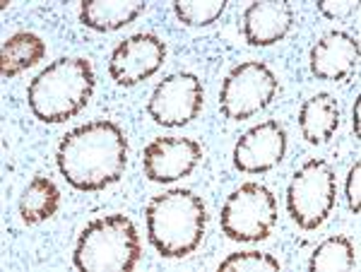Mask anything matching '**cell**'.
<instances>
[{"mask_svg":"<svg viewBox=\"0 0 361 272\" xmlns=\"http://www.w3.org/2000/svg\"><path fill=\"white\" fill-rule=\"evenodd\" d=\"M205 101L200 78L193 73H171L154 87L147 101V113L164 128H183L193 123Z\"/></svg>","mask_w":361,"mask_h":272,"instance_id":"cell-8","label":"cell"},{"mask_svg":"<svg viewBox=\"0 0 361 272\" xmlns=\"http://www.w3.org/2000/svg\"><path fill=\"white\" fill-rule=\"evenodd\" d=\"M94 70L87 58H58L46 66L27 89V104L42 123L56 125L75 118L90 104Z\"/></svg>","mask_w":361,"mask_h":272,"instance_id":"cell-3","label":"cell"},{"mask_svg":"<svg viewBox=\"0 0 361 272\" xmlns=\"http://www.w3.org/2000/svg\"><path fill=\"white\" fill-rule=\"evenodd\" d=\"M277 75L260 61H246L231 68L219 89V109L229 120H246L265 111L277 97Z\"/></svg>","mask_w":361,"mask_h":272,"instance_id":"cell-7","label":"cell"},{"mask_svg":"<svg viewBox=\"0 0 361 272\" xmlns=\"http://www.w3.org/2000/svg\"><path fill=\"white\" fill-rule=\"evenodd\" d=\"M359 118H361V97L354 99V109H352V125H354V135H359Z\"/></svg>","mask_w":361,"mask_h":272,"instance_id":"cell-23","label":"cell"},{"mask_svg":"<svg viewBox=\"0 0 361 272\" xmlns=\"http://www.w3.org/2000/svg\"><path fill=\"white\" fill-rule=\"evenodd\" d=\"M46 56V44L42 37L32 32H17L3 42V54H0V73L5 80H13L20 73L42 63Z\"/></svg>","mask_w":361,"mask_h":272,"instance_id":"cell-16","label":"cell"},{"mask_svg":"<svg viewBox=\"0 0 361 272\" xmlns=\"http://www.w3.org/2000/svg\"><path fill=\"white\" fill-rule=\"evenodd\" d=\"M145 219L149 244L161 258H185L202 244L207 207L193 190L173 188L149 200Z\"/></svg>","mask_w":361,"mask_h":272,"instance_id":"cell-2","label":"cell"},{"mask_svg":"<svg viewBox=\"0 0 361 272\" xmlns=\"http://www.w3.org/2000/svg\"><path fill=\"white\" fill-rule=\"evenodd\" d=\"M279 260L263 251H238L219 263V272H279Z\"/></svg>","mask_w":361,"mask_h":272,"instance_id":"cell-20","label":"cell"},{"mask_svg":"<svg viewBox=\"0 0 361 272\" xmlns=\"http://www.w3.org/2000/svg\"><path fill=\"white\" fill-rule=\"evenodd\" d=\"M63 178L78 190H104L121 181L128 164V137L114 120H90L63 135L56 149Z\"/></svg>","mask_w":361,"mask_h":272,"instance_id":"cell-1","label":"cell"},{"mask_svg":"<svg viewBox=\"0 0 361 272\" xmlns=\"http://www.w3.org/2000/svg\"><path fill=\"white\" fill-rule=\"evenodd\" d=\"M200 159V142L190 137H157L142 149V169L152 183H173L190 176Z\"/></svg>","mask_w":361,"mask_h":272,"instance_id":"cell-10","label":"cell"},{"mask_svg":"<svg viewBox=\"0 0 361 272\" xmlns=\"http://www.w3.org/2000/svg\"><path fill=\"white\" fill-rule=\"evenodd\" d=\"M142 256L140 234L130 217L106 215L80 231L73 263L82 272H130Z\"/></svg>","mask_w":361,"mask_h":272,"instance_id":"cell-4","label":"cell"},{"mask_svg":"<svg viewBox=\"0 0 361 272\" xmlns=\"http://www.w3.org/2000/svg\"><path fill=\"white\" fill-rule=\"evenodd\" d=\"M318 10L325 17H330V20H340V17H347L349 13H354V10H357V3H352V0H342V3H330V0H320Z\"/></svg>","mask_w":361,"mask_h":272,"instance_id":"cell-22","label":"cell"},{"mask_svg":"<svg viewBox=\"0 0 361 272\" xmlns=\"http://www.w3.org/2000/svg\"><path fill=\"white\" fill-rule=\"evenodd\" d=\"M347 205L354 215L361 210V164L354 161V166L347 173Z\"/></svg>","mask_w":361,"mask_h":272,"instance_id":"cell-21","label":"cell"},{"mask_svg":"<svg viewBox=\"0 0 361 272\" xmlns=\"http://www.w3.org/2000/svg\"><path fill=\"white\" fill-rule=\"evenodd\" d=\"M294 27V8L287 0H258L243 13V39L250 46H272L287 39Z\"/></svg>","mask_w":361,"mask_h":272,"instance_id":"cell-13","label":"cell"},{"mask_svg":"<svg viewBox=\"0 0 361 272\" xmlns=\"http://www.w3.org/2000/svg\"><path fill=\"white\" fill-rule=\"evenodd\" d=\"M287 154V132L277 120H263L243 132L234 144V166L243 173H267Z\"/></svg>","mask_w":361,"mask_h":272,"instance_id":"cell-11","label":"cell"},{"mask_svg":"<svg viewBox=\"0 0 361 272\" xmlns=\"http://www.w3.org/2000/svg\"><path fill=\"white\" fill-rule=\"evenodd\" d=\"M58 207H61V190H58L56 183L46 176H34L20 198L22 222L29 224V227L42 224L56 215Z\"/></svg>","mask_w":361,"mask_h":272,"instance_id":"cell-17","label":"cell"},{"mask_svg":"<svg viewBox=\"0 0 361 272\" xmlns=\"http://www.w3.org/2000/svg\"><path fill=\"white\" fill-rule=\"evenodd\" d=\"M277 224V198L263 183H243L224 200L219 227L236 244H258Z\"/></svg>","mask_w":361,"mask_h":272,"instance_id":"cell-5","label":"cell"},{"mask_svg":"<svg viewBox=\"0 0 361 272\" xmlns=\"http://www.w3.org/2000/svg\"><path fill=\"white\" fill-rule=\"evenodd\" d=\"M340 128V104L333 94L320 92L301 104L299 130L308 144H325Z\"/></svg>","mask_w":361,"mask_h":272,"instance_id":"cell-14","label":"cell"},{"mask_svg":"<svg viewBox=\"0 0 361 272\" xmlns=\"http://www.w3.org/2000/svg\"><path fill=\"white\" fill-rule=\"evenodd\" d=\"M337 200L335 169L328 159H308L287 186V210L296 227L313 231L323 227Z\"/></svg>","mask_w":361,"mask_h":272,"instance_id":"cell-6","label":"cell"},{"mask_svg":"<svg viewBox=\"0 0 361 272\" xmlns=\"http://www.w3.org/2000/svg\"><path fill=\"white\" fill-rule=\"evenodd\" d=\"M359 39L352 34L340 32V29L323 34L311 46V56H308L311 75L316 80H325V82H342V80L352 78L359 68Z\"/></svg>","mask_w":361,"mask_h":272,"instance_id":"cell-12","label":"cell"},{"mask_svg":"<svg viewBox=\"0 0 361 272\" xmlns=\"http://www.w3.org/2000/svg\"><path fill=\"white\" fill-rule=\"evenodd\" d=\"M140 0H85L80 5V22L92 32H118L142 15Z\"/></svg>","mask_w":361,"mask_h":272,"instance_id":"cell-15","label":"cell"},{"mask_svg":"<svg viewBox=\"0 0 361 272\" xmlns=\"http://www.w3.org/2000/svg\"><path fill=\"white\" fill-rule=\"evenodd\" d=\"M357 263L354 244L349 236H330L313 248L308 270L311 272H349Z\"/></svg>","mask_w":361,"mask_h":272,"instance_id":"cell-18","label":"cell"},{"mask_svg":"<svg viewBox=\"0 0 361 272\" xmlns=\"http://www.w3.org/2000/svg\"><path fill=\"white\" fill-rule=\"evenodd\" d=\"M166 58V42L157 34H133L114 49L109 75L116 85L135 87L159 70Z\"/></svg>","mask_w":361,"mask_h":272,"instance_id":"cell-9","label":"cell"},{"mask_svg":"<svg viewBox=\"0 0 361 272\" xmlns=\"http://www.w3.org/2000/svg\"><path fill=\"white\" fill-rule=\"evenodd\" d=\"M226 0H176L173 13L185 27H209L224 15Z\"/></svg>","mask_w":361,"mask_h":272,"instance_id":"cell-19","label":"cell"}]
</instances>
